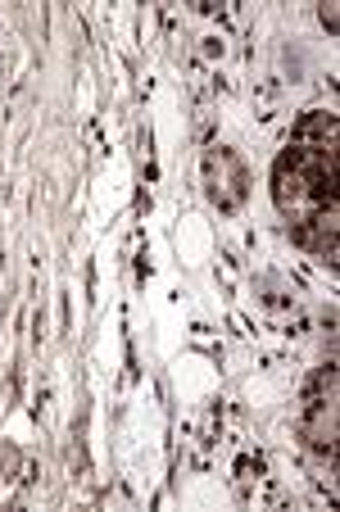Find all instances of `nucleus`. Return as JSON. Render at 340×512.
I'll list each match as a JSON object with an SVG mask.
<instances>
[{"instance_id":"nucleus-3","label":"nucleus","mask_w":340,"mask_h":512,"mask_svg":"<svg viewBox=\"0 0 340 512\" xmlns=\"http://www.w3.org/2000/svg\"><path fill=\"white\" fill-rule=\"evenodd\" d=\"M204 195H209V204H218V213H241L245 195H250V168L232 145L204 150Z\"/></svg>"},{"instance_id":"nucleus-4","label":"nucleus","mask_w":340,"mask_h":512,"mask_svg":"<svg viewBox=\"0 0 340 512\" xmlns=\"http://www.w3.org/2000/svg\"><path fill=\"white\" fill-rule=\"evenodd\" d=\"M254 290H259V304L268 313H295V286L286 277H259L254 281Z\"/></svg>"},{"instance_id":"nucleus-6","label":"nucleus","mask_w":340,"mask_h":512,"mask_svg":"<svg viewBox=\"0 0 340 512\" xmlns=\"http://www.w3.org/2000/svg\"><path fill=\"white\" fill-rule=\"evenodd\" d=\"M0 68H5V55H0Z\"/></svg>"},{"instance_id":"nucleus-5","label":"nucleus","mask_w":340,"mask_h":512,"mask_svg":"<svg viewBox=\"0 0 340 512\" xmlns=\"http://www.w3.org/2000/svg\"><path fill=\"white\" fill-rule=\"evenodd\" d=\"M322 23H327V28L336 32V5H322Z\"/></svg>"},{"instance_id":"nucleus-2","label":"nucleus","mask_w":340,"mask_h":512,"mask_svg":"<svg viewBox=\"0 0 340 512\" xmlns=\"http://www.w3.org/2000/svg\"><path fill=\"white\" fill-rule=\"evenodd\" d=\"M300 440L313 458L336 463V368H318V377L304 390L300 408Z\"/></svg>"},{"instance_id":"nucleus-1","label":"nucleus","mask_w":340,"mask_h":512,"mask_svg":"<svg viewBox=\"0 0 340 512\" xmlns=\"http://www.w3.org/2000/svg\"><path fill=\"white\" fill-rule=\"evenodd\" d=\"M272 200L295 245L336 263V114L309 109L272 164Z\"/></svg>"}]
</instances>
